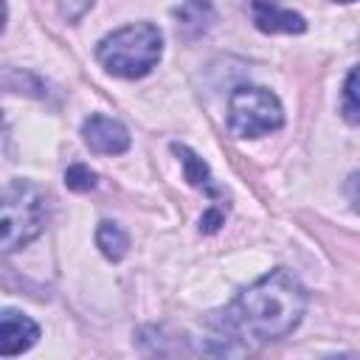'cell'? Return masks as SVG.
I'll use <instances>...</instances> for the list:
<instances>
[{
    "label": "cell",
    "mask_w": 360,
    "mask_h": 360,
    "mask_svg": "<svg viewBox=\"0 0 360 360\" xmlns=\"http://www.w3.org/2000/svg\"><path fill=\"white\" fill-rule=\"evenodd\" d=\"M304 309L307 292L301 281L278 267L233 298V304L222 312V326L245 338L278 340L301 323Z\"/></svg>",
    "instance_id": "1"
},
{
    "label": "cell",
    "mask_w": 360,
    "mask_h": 360,
    "mask_svg": "<svg viewBox=\"0 0 360 360\" xmlns=\"http://www.w3.org/2000/svg\"><path fill=\"white\" fill-rule=\"evenodd\" d=\"M160 51H163V37L158 25L132 22V25H124L107 34L96 48V59L112 76L138 79V76H146L158 65Z\"/></svg>",
    "instance_id": "2"
},
{
    "label": "cell",
    "mask_w": 360,
    "mask_h": 360,
    "mask_svg": "<svg viewBox=\"0 0 360 360\" xmlns=\"http://www.w3.org/2000/svg\"><path fill=\"white\" fill-rule=\"evenodd\" d=\"M45 228V197L37 186L14 180L0 188V253L34 242Z\"/></svg>",
    "instance_id": "3"
},
{
    "label": "cell",
    "mask_w": 360,
    "mask_h": 360,
    "mask_svg": "<svg viewBox=\"0 0 360 360\" xmlns=\"http://www.w3.org/2000/svg\"><path fill=\"white\" fill-rule=\"evenodd\" d=\"M284 124L278 98L253 84H242L228 98V127L236 138H259Z\"/></svg>",
    "instance_id": "4"
},
{
    "label": "cell",
    "mask_w": 360,
    "mask_h": 360,
    "mask_svg": "<svg viewBox=\"0 0 360 360\" xmlns=\"http://www.w3.org/2000/svg\"><path fill=\"white\" fill-rule=\"evenodd\" d=\"M84 143L98 155H121L129 149V132L121 121L110 115H90L82 124Z\"/></svg>",
    "instance_id": "5"
},
{
    "label": "cell",
    "mask_w": 360,
    "mask_h": 360,
    "mask_svg": "<svg viewBox=\"0 0 360 360\" xmlns=\"http://www.w3.org/2000/svg\"><path fill=\"white\" fill-rule=\"evenodd\" d=\"M37 340H39V326L28 315L17 309H0V354L3 357L22 354Z\"/></svg>",
    "instance_id": "6"
},
{
    "label": "cell",
    "mask_w": 360,
    "mask_h": 360,
    "mask_svg": "<svg viewBox=\"0 0 360 360\" xmlns=\"http://www.w3.org/2000/svg\"><path fill=\"white\" fill-rule=\"evenodd\" d=\"M253 22L264 34H301L307 31V20L290 8H281L278 0H250Z\"/></svg>",
    "instance_id": "7"
},
{
    "label": "cell",
    "mask_w": 360,
    "mask_h": 360,
    "mask_svg": "<svg viewBox=\"0 0 360 360\" xmlns=\"http://www.w3.org/2000/svg\"><path fill=\"white\" fill-rule=\"evenodd\" d=\"M177 17V28L186 39H194L200 34H205L214 22V6L211 0H186L174 8Z\"/></svg>",
    "instance_id": "8"
},
{
    "label": "cell",
    "mask_w": 360,
    "mask_h": 360,
    "mask_svg": "<svg viewBox=\"0 0 360 360\" xmlns=\"http://www.w3.org/2000/svg\"><path fill=\"white\" fill-rule=\"evenodd\" d=\"M174 152L180 155V163H183V169H186V180H188L194 188H202L208 197H217V188L211 186V172H208V166L202 163V158H197L188 146H177V143H174Z\"/></svg>",
    "instance_id": "9"
},
{
    "label": "cell",
    "mask_w": 360,
    "mask_h": 360,
    "mask_svg": "<svg viewBox=\"0 0 360 360\" xmlns=\"http://www.w3.org/2000/svg\"><path fill=\"white\" fill-rule=\"evenodd\" d=\"M96 245L101 248V253H104L110 262H118V259H124V253H127V248H129V239H127V233L121 231V225H115V222H101L98 231H96Z\"/></svg>",
    "instance_id": "10"
},
{
    "label": "cell",
    "mask_w": 360,
    "mask_h": 360,
    "mask_svg": "<svg viewBox=\"0 0 360 360\" xmlns=\"http://www.w3.org/2000/svg\"><path fill=\"white\" fill-rule=\"evenodd\" d=\"M96 172L90 169V166H84V163H73L68 172H65V186L70 188V191H90L93 186H96Z\"/></svg>",
    "instance_id": "11"
},
{
    "label": "cell",
    "mask_w": 360,
    "mask_h": 360,
    "mask_svg": "<svg viewBox=\"0 0 360 360\" xmlns=\"http://www.w3.org/2000/svg\"><path fill=\"white\" fill-rule=\"evenodd\" d=\"M357 70L352 68L349 76H346V84H343V115L349 124H357Z\"/></svg>",
    "instance_id": "12"
},
{
    "label": "cell",
    "mask_w": 360,
    "mask_h": 360,
    "mask_svg": "<svg viewBox=\"0 0 360 360\" xmlns=\"http://www.w3.org/2000/svg\"><path fill=\"white\" fill-rule=\"evenodd\" d=\"M222 222H225V217L219 214V208H211V211H208V214L200 219V231H205V233H214V231H217Z\"/></svg>",
    "instance_id": "13"
},
{
    "label": "cell",
    "mask_w": 360,
    "mask_h": 360,
    "mask_svg": "<svg viewBox=\"0 0 360 360\" xmlns=\"http://www.w3.org/2000/svg\"><path fill=\"white\" fill-rule=\"evenodd\" d=\"M3 25H6V3L0 0V31H3Z\"/></svg>",
    "instance_id": "14"
},
{
    "label": "cell",
    "mask_w": 360,
    "mask_h": 360,
    "mask_svg": "<svg viewBox=\"0 0 360 360\" xmlns=\"http://www.w3.org/2000/svg\"><path fill=\"white\" fill-rule=\"evenodd\" d=\"M338 3H354V0H338Z\"/></svg>",
    "instance_id": "15"
}]
</instances>
